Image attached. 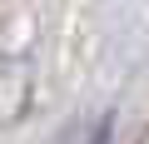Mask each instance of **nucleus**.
Masks as SVG:
<instances>
[{"label": "nucleus", "mask_w": 149, "mask_h": 144, "mask_svg": "<svg viewBox=\"0 0 149 144\" xmlns=\"http://www.w3.org/2000/svg\"><path fill=\"white\" fill-rule=\"evenodd\" d=\"M30 104V80H25V70L10 65V70H0V124H15Z\"/></svg>", "instance_id": "nucleus-1"}]
</instances>
